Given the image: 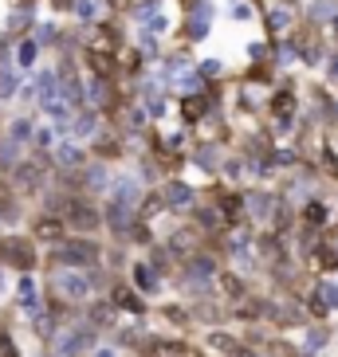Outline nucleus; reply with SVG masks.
Listing matches in <instances>:
<instances>
[{
  "label": "nucleus",
  "mask_w": 338,
  "mask_h": 357,
  "mask_svg": "<svg viewBox=\"0 0 338 357\" xmlns=\"http://www.w3.org/2000/svg\"><path fill=\"white\" fill-rule=\"evenodd\" d=\"M55 287H59L67 298H87V294H91L87 275H79V271H59V275H55Z\"/></svg>",
  "instance_id": "nucleus-1"
},
{
  "label": "nucleus",
  "mask_w": 338,
  "mask_h": 357,
  "mask_svg": "<svg viewBox=\"0 0 338 357\" xmlns=\"http://www.w3.org/2000/svg\"><path fill=\"white\" fill-rule=\"evenodd\" d=\"M138 197H142V192H138V181L134 177H118L115 181V192H110V200H115V204L138 208Z\"/></svg>",
  "instance_id": "nucleus-2"
},
{
  "label": "nucleus",
  "mask_w": 338,
  "mask_h": 357,
  "mask_svg": "<svg viewBox=\"0 0 338 357\" xmlns=\"http://www.w3.org/2000/svg\"><path fill=\"white\" fill-rule=\"evenodd\" d=\"M87 342H91V330H67V334L59 337V357H75V354H83Z\"/></svg>",
  "instance_id": "nucleus-3"
},
{
  "label": "nucleus",
  "mask_w": 338,
  "mask_h": 357,
  "mask_svg": "<svg viewBox=\"0 0 338 357\" xmlns=\"http://www.w3.org/2000/svg\"><path fill=\"white\" fill-rule=\"evenodd\" d=\"M138 16V24H146L149 32H161V28H166V20H161V8H158V0H146V4H142V8L134 12Z\"/></svg>",
  "instance_id": "nucleus-4"
},
{
  "label": "nucleus",
  "mask_w": 338,
  "mask_h": 357,
  "mask_svg": "<svg viewBox=\"0 0 338 357\" xmlns=\"http://www.w3.org/2000/svg\"><path fill=\"white\" fill-rule=\"evenodd\" d=\"M36 59H40V40H24L20 47H16V67L28 71V67H36Z\"/></svg>",
  "instance_id": "nucleus-5"
},
{
  "label": "nucleus",
  "mask_w": 338,
  "mask_h": 357,
  "mask_svg": "<svg viewBox=\"0 0 338 357\" xmlns=\"http://www.w3.org/2000/svg\"><path fill=\"white\" fill-rule=\"evenodd\" d=\"M209 20H212V4H209V0H201V8L193 12V36H197V40L209 36Z\"/></svg>",
  "instance_id": "nucleus-6"
},
{
  "label": "nucleus",
  "mask_w": 338,
  "mask_h": 357,
  "mask_svg": "<svg viewBox=\"0 0 338 357\" xmlns=\"http://www.w3.org/2000/svg\"><path fill=\"white\" fill-rule=\"evenodd\" d=\"M20 91V67H4L0 71V98H12Z\"/></svg>",
  "instance_id": "nucleus-7"
},
{
  "label": "nucleus",
  "mask_w": 338,
  "mask_h": 357,
  "mask_svg": "<svg viewBox=\"0 0 338 357\" xmlns=\"http://www.w3.org/2000/svg\"><path fill=\"white\" fill-rule=\"evenodd\" d=\"M16 298H20V306H28V310H36V283L24 275L20 283H16Z\"/></svg>",
  "instance_id": "nucleus-8"
},
{
  "label": "nucleus",
  "mask_w": 338,
  "mask_h": 357,
  "mask_svg": "<svg viewBox=\"0 0 338 357\" xmlns=\"http://www.w3.org/2000/svg\"><path fill=\"white\" fill-rule=\"evenodd\" d=\"M166 204H173V208H185V204H193V192L185 189V185H169Z\"/></svg>",
  "instance_id": "nucleus-9"
},
{
  "label": "nucleus",
  "mask_w": 338,
  "mask_h": 357,
  "mask_svg": "<svg viewBox=\"0 0 338 357\" xmlns=\"http://www.w3.org/2000/svg\"><path fill=\"white\" fill-rule=\"evenodd\" d=\"M134 283H142V291H146V294L158 291V279H154V271H149L146 263H138V267H134Z\"/></svg>",
  "instance_id": "nucleus-10"
},
{
  "label": "nucleus",
  "mask_w": 338,
  "mask_h": 357,
  "mask_svg": "<svg viewBox=\"0 0 338 357\" xmlns=\"http://www.w3.org/2000/svg\"><path fill=\"white\" fill-rule=\"evenodd\" d=\"M8 137L16 142V146H20V142H28V137H32V122H28V118H16V122H12V130H8Z\"/></svg>",
  "instance_id": "nucleus-11"
},
{
  "label": "nucleus",
  "mask_w": 338,
  "mask_h": 357,
  "mask_svg": "<svg viewBox=\"0 0 338 357\" xmlns=\"http://www.w3.org/2000/svg\"><path fill=\"white\" fill-rule=\"evenodd\" d=\"M59 161H64V165H79V161H83V149L79 146H59Z\"/></svg>",
  "instance_id": "nucleus-12"
},
{
  "label": "nucleus",
  "mask_w": 338,
  "mask_h": 357,
  "mask_svg": "<svg viewBox=\"0 0 338 357\" xmlns=\"http://www.w3.org/2000/svg\"><path fill=\"white\" fill-rule=\"evenodd\" d=\"M75 16H79V20H95V16H98L95 0H79V4H75Z\"/></svg>",
  "instance_id": "nucleus-13"
},
{
  "label": "nucleus",
  "mask_w": 338,
  "mask_h": 357,
  "mask_svg": "<svg viewBox=\"0 0 338 357\" xmlns=\"http://www.w3.org/2000/svg\"><path fill=\"white\" fill-rule=\"evenodd\" d=\"M323 303L338 306V283H323Z\"/></svg>",
  "instance_id": "nucleus-14"
},
{
  "label": "nucleus",
  "mask_w": 338,
  "mask_h": 357,
  "mask_svg": "<svg viewBox=\"0 0 338 357\" xmlns=\"http://www.w3.org/2000/svg\"><path fill=\"white\" fill-rule=\"evenodd\" d=\"M36 142H40V146H52V142H55V126H40V130H36Z\"/></svg>",
  "instance_id": "nucleus-15"
},
{
  "label": "nucleus",
  "mask_w": 338,
  "mask_h": 357,
  "mask_svg": "<svg viewBox=\"0 0 338 357\" xmlns=\"http://www.w3.org/2000/svg\"><path fill=\"white\" fill-rule=\"evenodd\" d=\"M91 102H103V83H98V79L91 83Z\"/></svg>",
  "instance_id": "nucleus-16"
},
{
  "label": "nucleus",
  "mask_w": 338,
  "mask_h": 357,
  "mask_svg": "<svg viewBox=\"0 0 338 357\" xmlns=\"http://www.w3.org/2000/svg\"><path fill=\"white\" fill-rule=\"evenodd\" d=\"M95 357H115V349H98V354Z\"/></svg>",
  "instance_id": "nucleus-17"
}]
</instances>
